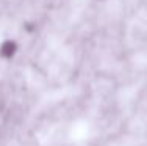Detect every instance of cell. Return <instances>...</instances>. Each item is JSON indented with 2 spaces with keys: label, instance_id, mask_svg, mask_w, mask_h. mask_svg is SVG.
Wrapping results in <instances>:
<instances>
[{
  "label": "cell",
  "instance_id": "7a4b0ae2",
  "mask_svg": "<svg viewBox=\"0 0 147 146\" xmlns=\"http://www.w3.org/2000/svg\"><path fill=\"white\" fill-rule=\"evenodd\" d=\"M96 2H107V0H96Z\"/></svg>",
  "mask_w": 147,
  "mask_h": 146
},
{
  "label": "cell",
  "instance_id": "6da1fadb",
  "mask_svg": "<svg viewBox=\"0 0 147 146\" xmlns=\"http://www.w3.org/2000/svg\"><path fill=\"white\" fill-rule=\"evenodd\" d=\"M20 52V43L16 38H3L0 41V60L13 61Z\"/></svg>",
  "mask_w": 147,
  "mask_h": 146
}]
</instances>
